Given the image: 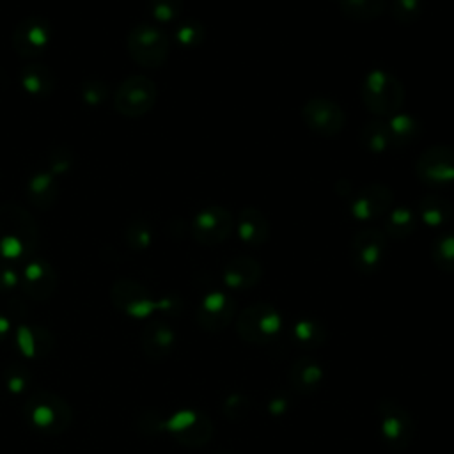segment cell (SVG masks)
Here are the masks:
<instances>
[{
	"label": "cell",
	"instance_id": "obj_19",
	"mask_svg": "<svg viewBox=\"0 0 454 454\" xmlns=\"http://www.w3.org/2000/svg\"><path fill=\"white\" fill-rule=\"evenodd\" d=\"M262 277V266L247 255L232 257L227 261L222 271V278L229 289L236 291H245L254 287Z\"/></svg>",
	"mask_w": 454,
	"mask_h": 454
},
{
	"label": "cell",
	"instance_id": "obj_38",
	"mask_svg": "<svg viewBox=\"0 0 454 454\" xmlns=\"http://www.w3.org/2000/svg\"><path fill=\"white\" fill-rule=\"evenodd\" d=\"M48 172H51L53 176H62L66 174L71 167H73V153L67 149H53L48 156Z\"/></svg>",
	"mask_w": 454,
	"mask_h": 454
},
{
	"label": "cell",
	"instance_id": "obj_33",
	"mask_svg": "<svg viewBox=\"0 0 454 454\" xmlns=\"http://www.w3.org/2000/svg\"><path fill=\"white\" fill-rule=\"evenodd\" d=\"M30 383V372L21 364H11L4 371V385L9 394L12 395H23L28 390Z\"/></svg>",
	"mask_w": 454,
	"mask_h": 454
},
{
	"label": "cell",
	"instance_id": "obj_28",
	"mask_svg": "<svg viewBox=\"0 0 454 454\" xmlns=\"http://www.w3.org/2000/svg\"><path fill=\"white\" fill-rule=\"evenodd\" d=\"M291 339L301 349H316L325 342L326 328L317 319L301 317L293 325Z\"/></svg>",
	"mask_w": 454,
	"mask_h": 454
},
{
	"label": "cell",
	"instance_id": "obj_7",
	"mask_svg": "<svg viewBox=\"0 0 454 454\" xmlns=\"http://www.w3.org/2000/svg\"><path fill=\"white\" fill-rule=\"evenodd\" d=\"M167 429L184 447H202L213 436V424L207 415L197 410H179L167 420L156 422V431Z\"/></svg>",
	"mask_w": 454,
	"mask_h": 454
},
{
	"label": "cell",
	"instance_id": "obj_16",
	"mask_svg": "<svg viewBox=\"0 0 454 454\" xmlns=\"http://www.w3.org/2000/svg\"><path fill=\"white\" fill-rule=\"evenodd\" d=\"M236 303L227 293L211 291L197 307V323L207 332H220L234 319Z\"/></svg>",
	"mask_w": 454,
	"mask_h": 454
},
{
	"label": "cell",
	"instance_id": "obj_42",
	"mask_svg": "<svg viewBox=\"0 0 454 454\" xmlns=\"http://www.w3.org/2000/svg\"><path fill=\"white\" fill-rule=\"evenodd\" d=\"M218 454H227V452H218Z\"/></svg>",
	"mask_w": 454,
	"mask_h": 454
},
{
	"label": "cell",
	"instance_id": "obj_27",
	"mask_svg": "<svg viewBox=\"0 0 454 454\" xmlns=\"http://www.w3.org/2000/svg\"><path fill=\"white\" fill-rule=\"evenodd\" d=\"M417 220L419 216L415 209H411L410 206H395L388 211L385 218L383 232L392 239H404L415 231Z\"/></svg>",
	"mask_w": 454,
	"mask_h": 454
},
{
	"label": "cell",
	"instance_id": "obj_35",
	"mask_svg": "<svg viewBox=\"0 0 454 454\" xmlns=\"http://www.w3.org/2000/svg\"><path fill=\"white\" fill-rule=\"evenodd\" d=\"M183 9V0H149L151 16L160 23H170L177 20Z\"/></svg>",
	"mask_w": 454,
	"mask_h": 454
},
{
	"label": "cell",
	"instance_id": "obj_8",
	"mask_svg": "<svg viewBox=\"0 0 454 454\" xmlns=\"http://www.w3.org/2000/svg\"><path fill=\"white\" fill-rule=\"evenodd\" d=\"M156 85L153 80L142 74L126 78L114 96V108L129 119L145 115L156 103Z\"/></svg>",
	"mask_w": 454,
	"mask_h": 454
},
{
	"label": "cell",
	"instance_id": "obj_10",
	"mask_svg": "<svg viewBox=\"0 0 454 454\" xmlns=\"http://www.w3.org/2000/svg\"><path fill=\"white\" fill-rule=\"evenodd\" d=\"M387 252V236L383 231L367 227L358 231L349 243L351 266L364 275H372L380 270Z\"/></svg>",
	"mask_w": 454,
	"mask_h": 454
},
{
	"label": "cell",
	"instance_id": "obj_11",
	"mask_svg": "<svg viewBox=\"0 0 454 454\" xmlns=\"http://www.w3.org/2000/svg\"><path fill=\"white\" fill-rule=\"evenodd\" d=\"M234 229V218L229 209L223 206H206L202 207L193 222H192V234L200 245H218L225 241Z\"/></svg>",
	"mask_w": 454,
	"mask_h": 454
},
{
	"label": "cell",
	"instance_id": "obj_39",
	"mask_svg": "<svg viewBox=\"0 0 454 454\" xmlns=\"http://www.w3.org/2000/svg\"><path fill=\"white\" fill-rule=\"evenodd\" d=\"M248 411V401L243 395H229L223 403V413L227 415V419L231 420H238L239 417H243Z\"/></svg>",
	"mask_w": 454,
	"mask_h": 454
},
{
	"label": "cell",
	"instance_id": "obj_29",
	"mask_svg": "<svg viewBox=\"0 0 454 454\" xmlns=\"http://www.w3.org/2000/svg\"><path fill=\"white\" fill-rule=\"evenodd\" d=\"M360 144L369 151V153H385L392 147L390 133L387 121L383 119H371L367 121L362 129H360Z\"/></svg>",
	"mask_w": 454,
	"mask_h": 454
},
{
	"label": "cell",
	"instance_id": "obj_5",
	"mask_svg": "<svg viewBox=\"0 0 454 454\" xmlns=\"http://www.w3.org/2000/svg\"><path fill=\"white\" fill-rule=\"evenodd\" d=\"M282 317L270 303H254L236 317V332L248 344H268L278 337Z\"/></svg>",
	"mask_w": 454,
	"mask_h": 454
},
{
	"label": "cell",
	"instance_id": "obj_26",
	"mask_svg": "<svg viewBox=\"0 0 454 454\" xmlns=\"http://www.w3.org/2000/svg\"><path fill=\"white\" fill-rule=\"evenodd\" d=\"M387 126H388L392 147H397V149L411 145L420 137V131H422L419 119H415L410 114H401V112L388 117Z\"/></svg>",
	"mask_w": 454,
	"mask_h": 454
},
{
	"label": "cell",
	"instance_id": "obj_40",
	"mask_svg": "<svg viewBox=\"0 0 454 454\" xmlns=\"http://www.w3.org/2000/svg\"><path fill=\"white\" fill-rule=\"evenodd\" d=\"M21 282V277L18 275L16 268L11 262L0 261V293L12 291Z\"/></svg>",
	"mask_w": 454,
	"mask_h": 454
},
{
	"label": "cell",
	"instance_id": "obj_2",
	"mask_svg": "<svg viewBox=\"0 0 454 454\" xmlns=\"http://www.w3.org/2000/svg\"><path fill=\"white\" fill-rule=\"evenodd\" d=\"M360 96L371 114L376 117H392L403 106L404 87L390 71L372 69L362 80Z\"/></svg>",
	"mask_w": 454,
	"mask_h": 454
},
{
	"label": "cell",
	"instance_id": "obj_15",
	"mask_svg": "<svg viewBox=\"0 0 454 454\" xmlns=\"http://www.w3.org/2000/svg\"><path fill=\"white\" fill-rule=\"evenodd\" d=\"M51 39V30L43 18H25L18 21L12 32V46L20 57L34 59L46 51Z\"/></svg>",
	"mask_w": 454,
	"mask_h": 454
},
{
	"label": "cell",
	"instance_id": "obj_25",
	"mask_svg": "<svg viewBox=\"0 0 454 454\" xmlns=\"http://www.w3.org/2000/svg\"><path fill=\"white\" fill-rule=\"evenodd\" d=\"M415 213L426 225L442 227L452 218V206L440 193H426L419 199Z\"/></svg>",
	"mask_w": 454,
	"mask_h": 454
},
{
	"label": "cell",
	"instance_id": "obj_4",
	"mask_svg": "<svg viewBox=\"0 0 454 454\" xmlns=\"http://www.w3.org/2000/svg\"><path fill=\"white\" fill-rule=\"evenodd\" d=\"M376 419L380 440L387 449L401 452L411 445L417 427L411 415L401 404L381 399L376 408Z\"/></svg>",
	"mask_w": 454,
	"mask_h": 454
},
{
	"label": "cell",
	"instance_id": "obj_30",
	"mask_svg": "<svg viewBox=\"0 0 454 454\" xmlns=\"http://www.w3.org/2000/svg\"><path fill=\"white\" fill-rule=\"evenodd\" d=\"M339 5L349 20L371 21L385 11L387 0H339Z\"/></svg>",
	"mask_w": 454,
	"mask_h": 454
},
{
	"label": "cell",
	"instance_id": "obj_18",
	"mask_svg": "<svg viewBox=\"0 0 454 454\" xmlns=\"http://www.w3.org/2000/svg\"><path fill=\"white\" fill-rule=\"evenodd\" d=\"M14 348L28 360L46 356L53 348V335L39 325H18L12 332Z\"/></svg>",
	"mask_w": 454,
	"mask_h": 454
},
{
	"label": "cell",
	"instance_id": "obj_24",
	"mask_svg": "<svg viewBox=\"0 0 454 454\" xmlns=\"http://www.w3.org/2000/svg\"><path fill=\"white\" fill-rule=\"evenodd\" d=\"M20 82L25 92L32 96H50L57 85L55 74L44 64H25L20 71Z\"/></svg>",
	"mask_w": 454,
	"mask_h": 454
},
{
	"label": "cell",
	"instance_id": "obj_6",
	"mask_svg": "<svg viewBox=\"0 0 454 454\" xmlns=\"http://www.w3.org/2000/svg\"><path fill=\"white\" fill-rule=\"evenodd\" d=\"M129 57L144 67H160L170 51L168 37L151 23L133 27L126 39Z\"/></svg>",
	"mask_w": 454,
	"mask_h": 454
},
{
	"label": "cell",
	"instance_id": "obj_17",
	"mask_svg": "<svg viewBox=\"0 0 454 454\" xmlns=\"http://www.w3.org/2000/svg\"><path fill=\"white\" fill-rule=\"evenodd\" d=\"M20 284L23 287V293L28 298L35 301H43L53 294L57 287V275L53 266L48 261L32 259L25 264Z\"/></svg>",
	"mask_w": 454,
	"mask_h": 454
},
{
	"label": "cell",
	"instance_id": "obj_21",
	"mask_svg": "<svg viewBox=\"0 0 454 454\" xmlns=\"http://www.w3.org/2000/svg\"><path fill=\"white\" fill-rule=\"evenodd\" d=\"M234 229L239 236V239L247 245L257 247L266 243L270 236V223L268 218L259 211L257 207L247 206L239 211L238 218L234 220Z\"/></svg>",
	"mask_w": 454,
	"mask_h": 454
},
{
	"label": "cell",
	"instance_id": "obj_23",
	"mask_svg": "<svg viewBox=\"0 0 454 454\" xmlns=\"http://www.w3.org/2000/svg\"><path fill=\"white\" fill-rule=\"evenodd\" d=\"M25 195L28 202L39 209H48L53 206L59 195V183L57 176L48 170H39L32 174L27 181Z\"/></svg>",
	"mask_w": 454,
	"mask_h": 454
},
{
	"label": "cell",
	"instance_id": "obj_37",
	"mask_svg": "<svg viewBox=\"0 0 454 454\" xmlns=\"http://www.w3.org/2000/svg\"><path fill=\"white\" fill-rule=\"evenodd\" d=\"M108 96V87L103 80H87L82 87V98L89 106H98Z\"/></svg>",
	"mask_w": 454,
	"mask_h": 454
},
{
	"label": "cell",
	"instance_id": "obj_22",
	"mask_svg": "<svg viewBox=\"0 0 454 454\" xmlns=\"http://www.w3.org/2000/svg\"><path fill=\"white\" fill-rule=\"evenodd\" d=\"M176 344V333L165 321H153L142 332V349L151 360L167 358Z\"/></svg>",
	"mask_w": 454,
	"mask_h": 454
},
{
	"label": "cell",
	"instance_id": "obj_32",
	"mask_svg": "<svg viewBox=\"0 0 454 454\" xmlns=\"http://www.w3.org/2000/svg\"><path fill=\"white\" fill-rule=\"evenodd\" d=\"M206 30L197 20H184L176 27V41L181 48H195L204 41Z\"/></svg>",
	"mask_w": 454,
	"mask_h": 454
},
{
	"label": "cell",
	"instance_id": "obj_34",
	"mask_svg": "<svg viewBox=\"0 0 454 454\" xmlns=\"http://www.w3.org/2000/svg\"><path fill=\"white\" fill-rule=\"evenodd\" d=\"M422 0H392L390 14L397 23L410 25L415 23L422 14Z\"/></svg>",
	"mask_w": 454,
	"mask_h": 454
},
{
	"label": "cell",
	"instance_id": "obj_14",
	"mask_svg": "<svg viewBox=\"0 0 454 454\" xmlns=\"http://www.w3.org/2000/svg\"><path fill=\"white\" fill-rule=\"evenodd\" d=\"M392 190L381 183H369L355 192L349 213L358 222H372L390 211Z\"/></svg>",
	"mask_w": 454,
	"mask_h": 454
},
{
	"label": "cell",
	"instance_id": "obj_1",
	"mask_svg": "<svg viewBox=\"0 0 454 454\" xmlns=\"http://www.w3.org/2000/svg\"><path fill=\"white\" fill-rule=\"evenodd\" d=\"M37 245V223L21 206H0V261L16 262L28 257Z\"/></svg>",
	"mask_w": 454,
	"mask_h": 454
},
{
	"label": "cell",
	"instance_id": "obj_36",
	"mask_svg": "<svg viewBox=\"0 0 454 454\" xmlns=\"http://www.w3.org/2000/svg\"><path fill=\"white\" fill-rule=\"evenodd\" d=\"M126 241L133 250H145L151 245V229L145 222H133L126 231Z\"/></svg>",
	"mask_w": 454,
	"mask_h": 454
},
{
	"label": "cell",
	"instance_id": "obj_41",
	"mask_svg": "<svg viewBox=\"0 0 454 454\" xmlns=\"http://www.w3.org/2000/svg\"><path fill=\"white\" fill-rule=\"evenodd\" d=\"M12 332V323L11 319L0 312V340H4L9 333Z\"/></svg>",
	"mask_w": 454,
	"mask_h": 454
},
{
	"label": "cell",
	"instance_id": "obj_20",
	"mask_svg": "<svg viewBox=\"0 0 454 454\" xmlns=\"http://www.w3.org/2000/svg\"><path fill=\"white\" fill-rule=\"evenodd\" d=\"M291 388L298 395H312L319 390L323 383V367L310 356H301L294 360L289 369Z\"/></svg>",
	"mask_w": 454,
	"mask_h": 454
},
{
	"label": "cell",
	"instance_id": "obj_31",
	"mask_svg": "<svg viewBox=\"0 0 454 454\" xmlns=\"http://www.w3.org/2000/svg\"><path fill=\"white\" fill-rule=\"evenodd\" d=\"M431 259L438 270L454 273V232H442L433 239Z\"/></svg>",
	"mask_w": 454,
	"mask_h": 454
},
{
	"label": "cell",
	"instance_id": "obj_12",
	"mask_svg": "<svg viewBox=\"0 0 454 454\" xmlns=\"http://www.w3.org/2000/svg\"><path fill=\"white\" fill-rule=\"evenodd\" d=\"M301 117L309 129L319 137L339 135L346 122L344 110L326 98H310L301 108Z\"/></svg>",
	"mask_w": 454,
	"mask_h": 454
},
{
	"label": "cell",
	"instance_id": "obj_9",
	"mask_svg": "<svg viewBox=\"0 0 454 454\" xmlns=\"http://www.w3.org/2000/svg\"><path fill=\"white\" fill-rule=\"evenodd\" d=\"M112 301L119 310L135 319H144L156 309H168L172 305L170 300H154L142 284L128 278H121L112 286Z\"/></svg>",
	"mask_w": 454,
	"mask_h": 454
},
{
	"label": "cell",
	"instance_id": "obj_13",
	"mask_svg": "<svg viewBox=\"0 0 454 454\" xmlns=\"http://www.w3.org/2000/svg\"><path fill=\"white\" fill-rule=\"evenodd\" d=\"M415 172L427 186H445L454 183V149L434 145L422 151L417 158Z\"/></svg>",
	"mask_w": 454,
	"mask_h": 454
},
{
	"label": "cell",
	"instance_id": "obj_3",
	"mask_svg": "<svg viewBox=\"0 0 454 454\" xmlns=\"http://www.w3.org/2000/svg\"><path fill=\"white\" fill-rule=\"evenodd\" d=\"M23 415L30 427L44 434H59L71 424V406L57 394L35 392L27 397Z\"/></svg>",
	"mask_w": 454,
	"mask_h": 454
}]
</instances>
